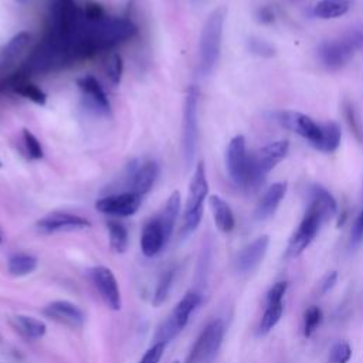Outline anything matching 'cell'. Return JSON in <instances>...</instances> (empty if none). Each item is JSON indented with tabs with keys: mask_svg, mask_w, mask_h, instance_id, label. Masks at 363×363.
<instances>
[{
	"mask_svg": "<svg viewBox=\"0 0 363 363\" xmlns=\"http://www.w3.org/2000/svg\"><path fill=\"white\" fill-rule=\"evenodd\" d=\"M77 85L85 99L86 106L94 111L98 115H108L111 111V102L96 81L92 75H84L77 79Z\"/></svg>",
	"mask_w": 363,
	"mask_h": 363,
	"instance_id": "obj_19",
	"label": "cell"
},
{
	"mask_svg": "<svg viewBox=\"0 0 363 363\" xmlns=\"http://www.w3.org/2000/svg\"><path fill=\"white\" fill-rule=\"evenodd\" d=\"M167 242L169 240L166 238L157 217L149 220L143 225V230L140 234V250L145 257L152 258L157 255L163 250V247H166Z\"/></svg>",
	"mask_w": 363,
	"mask_h": 363,
	"instance_id": "obj_20",
	"label": "cell"
},
{
	"mask_svg": "<svg viewBox=\"0 0 363 363\" xmlns=\"http://www.w3.org/2000/svg\"><path fill=\"white\" fill-rule=\"evenodd\" d=\"M179 211H180V193L177 190H174L169 196V199H167L162 213L157 216V218H159V221L162 224V228H163L164 235H166L167 240H170V237L173 234Z\"/></svg>",
	"mask_w": 363,
	"mask_h": 363,
	"instance_id": "obj_26",
	"label": "cell"
},
{
	"mask_svg": "<svg viewBox=\"0 0 363 363\" xmlns=\"http://www.w3.org/2000/svg\"><path fill=\"white\" fill-rule=\"evenodd\" d=\"M258 20L261 23H271L274 20V13L268 7H262L258 11Z\"/></svg>",
	"mask_w": 363,
	"mask_h": 363,
	"instance_id": "obj_40",
	"label": "cell"
},
{
	"mask_svg": "<svg viewBox=\"0 0 363 363\" xmlns=\"http://www.w3.org/2000/svg\"><path fill=\"white\" fill-rule=\"evenodd\" d=\"M286 289H288V282L278 281L267 292L265 309L257 329V333L259 336L269 333L281 320V316L284 313V298H285Z\"/></svg>",
	"mask_w": 363,
	"mask_h": 363,
	"instance_id": "obj_13",
	"label": "cell"
},
{
	"mask_svg": "<svg viewBox=\"0 0 363 363\" xmlns=\"http://www.w3.org/2000/svg\"><path fill=\"white\" fill-rule=\"evenodd\" d=\"M173 363H180V362H177V360H176V362H173Z\"/></svg>",
	"mask_w": 363,
	"mask_h": 363,
	"instance_id": "obj_42",
	"label": "cell"
},
{
	"mask_svg": "<svg viewBox=\"0 0 363 363\" xmlns=\"http://www.w3.org/2000/svg\"><path fill=\"white\" fill-rule=\"evenodd\" d=\"M269 245L268 235H259L245 247H242L235 258H234V268L238 274H248L254 271L264 259L267 250Z\"/></svg>",
	"mask_w": 363,
	"mask_h": 363,
	"instance_id": "obj_17",
	"label": "cell"
},
{
	"mask_svg": "<svg viewBox=\"0 0 363 363\" xmlns=\"http://www.w3.org/2000/svg\"><path fill=\"white\" fill-rule=\"evenodd\" d=\"M336 279H337L336 271L328 272V274L323 277V279L320 281V294H326L328 291H330V289L335 286Z\"/></svg>",
	"mask_w": 363,
	"mask_h": 363,
	"instance_id": "obj_39",
	"label": "cell"
},
{
	"mask_svg": "<svg viewBox=\"0 0 363 363\" xmlns=\"http://www.w3.org/2000/svg\"><path fill=\"white\" fill-rule=\"evenodd\" d=\"M225 326L221 319L210 320L200 332L197 339L194 340L187 357L186 363H206L211 360L224 339Z\"/></svg>",
	"mask_w": 363,
	"mask_h": 363,
	"instance_id": "obj_9",
	"label": "cell"
},
{
	"mask_svg": "<svg viewBox=\"0 0 363 363\" xmlns=\"http://www.w3.org/2000/svg\"><path fill=\"white\" fill-rule=\"evenodd\" d=\"M106 78L112 85H119L123 74V61L118 52H112L105 64Z\"/></svg>",
	"mask_w": 363,
	"mask_h": 363,
	"instance_id": "obj_32",
	"label": "cell"
},
{
	"mask_svg": "<svg viewBox=\"0 0 363 363\" xmlns=\"http://www.w3.org/2000/svg\"><path fill=\"white\" fill-rule=\"evenodd\" d=\"M0 242H1V234H0Z\"/></svg>",
	"mask_w": 363,
	"mask_h": 363,
	"instance_id": "obj_41",
	"label": "cell"
},
{
	"mask_svg": "<svg viewBox=\"0 0 363 363\" xmlns=\"http://www.w3.org/2000/svg\"><path fill=\"white\" fill-rule=\"evenodd\" d=\"M225 164L228 176L234 184L241 189H247L250 174V155L247 152L245 138L242 135H237L230 140L225 152Z\"/></svg>",
	"mask_w": 363,
	"mask_h": 363,
	"instance_id": "obj_11",
	"label": "cell"
},
{
	"mask_svg": "<svg viewBox=\"0 0 363 363\" xmlns=\"http://www.w3.org/2000/svg\"><path fill=\"white\" fill-rule=\"evenodd\" d=\"M4 89H11L14 94H17L23 98H27L37 105H45V102H47L45 92L41 88H38L35 84H33L30 79H26V78L9 79L4 85Z\"/></svg>",
	"mask_w": 363,
	"mask_h": 363,
	"instance_id": "obj_25",
	"label": "cell"
},
{
	"mask_svg": "<svg viewBox=\"0 0 363 363\" xmlns=\"http://www.w3.org/2000/svg\"><path fill=\"white\" fill-rule=\"evenodd\" d=\"M289 143L285 139L269 142L250 155V174L247 189H257L265 176L288 155Z\"/></svg>",
	"mask_w": 363,
	"mask_h": 363,
	"instance_id": "obj_7",
	"label": "cell"
},
{
	"mask_svg": "<svg viewBox=\"0 0 363 363\" xmlns=\"http://www.w3.org/2000/svg\"><path fill=\"white\" fill-rule=\"evenodd\" d=\"M352 0H319L313 6V16L322 20L342 17L349 11Z\"/></svg>",
	"mask_w": 363,
	"mask_h": 363,
	"instance_id": "obj_27",
	"label": "cell"
},
{
	"mask_svg": "<svg viewBox=\"0 0 363 363\" xmlns=\"http://www.w3.org/2000/svg\"><path fill=\"white\" fill-rule=\"evenodd\" d=\"M174 272L176 269L173 267L164 269L157 281V285L155 288V294H153V298H152V305L153 306H160L162 303L166 302L169 294H170V289L173 286V281H174Z\"/></svg>",
	"mask_w": 363,
	"mask_h": 363,
	"instance_id": "obj_30",
	"label": "cell"
},
{
	"mask_svg": "<svg viewBox=\"0 0 363 363\" xmlns=\"http://www.w3.org/2000/svg\"><path fill=\"white\" fill-rule=\"evenodd\" d=\"M159 176V166L156 162L153 160H149V162H145L143 164L138 166L130 177H129V190L128 191H133L136 194H146L155 184L156 179Z\"/></svg>",
	"mask_w": 363,
	"mask_h": 363,
	"instance_id": "obj_22",
	"label": "cell"
},
{
	"mask_svg": "<svg viewBox=\"0 0 363 363\" xmlns=\"http://www.w3.org/2000/svg\"><path fill=\"white\" fill-rule=\"evenodd\" d=\"M88 274L91 282L94 284L105 305L112 311H119L122 308V296L119 284L112 269L104 265H96L92 267Z\"/></svg>",
	"mask_w": 363,
	"mask_h": 363,
	"instance_id": "obj_12",
	"label": "cell"
},
{
	"mask_svg": "<svg viewBox=\"0 0 363 363\" xmlns=\"http://www.w3.org/2000/svg\"><path fill=\"white\" fill-rule=\"evenodd\" d=\"M0 167H1V160H0Z\"/></svg>",
	"mask_w": 363,
	"mask_h": 363,
	"instance_id": "obj_43",
	"label": "cell"
},
{
	"mask_svg": "<svg viewBox=\"0 0 363 363\" xmlns=\"http://www.w3.org/2000/svg\"><path fill=\"white\" fill-rule=\"evenodd\" d=\"M336 213L337 203L335 197L325 187L313 186L306 211L288 241L285 258L291 259L299 257L315 240L322 224L335 217Z\"/></svg>",
	"mask_w": 363,
	"mask_h": 363,
	"instance_id": "obj_1",
	"label": "cell"
},
{
	"mask_svg": "<svg viewBox=\"0 0 363 363\" xmlns=\"http://www.w3.org/2000/svg\"><path fill=\"white\" fill-rule=\"evenodd\" d=\"M225 10L218 7L207 17L199 41V71L201 75H208L220 57L223 27H224Z\"/></svg>",
	"mask_w": 363,
	"mask_h": 363,
	"instance_id": "obj_3",
	"label": "cell"
},
{
	"mask_svg": "<svg viewBox=\"0 0 363 363\" xmlns=\"http://www.w3.org/2000/svg\"><path fill=\"white\" fill-rule=\"evenodd\" d=\"M21 136H23V142L28 156L31 159H41L44 156V150L40 140L35 138V135L31 133L28 129H23Z\"/></svg>",
	"mask_w": 363,
	"mask_h": 363,
	"instance_id": "obj_34",
	"label": "cell"
},
{
	"mask_svg": "<svg viewBox=\"0 0 363 363\" xmlns=\"http://www.w3.org/2000/svg\"><path fill=\"white\" fill-rule=\"evenodd\" d=\"M250 50L254 54H258L262 57H271L274 54V48L268 43H265L264 40H259V38L250 40Z\"/></svg>",
	"mask_w": 363,
	"mask_h": 363,
	"instance_id": "obj_37",
	"label": "cell"
},
{
	"mask_svg": "<svg viewBox=\"0 0 363 363\" xmlns=\"http://www.w3.org/2000/svg\"><path fill=\"white\" fill-rule=\"evenodd\" d=\"M13 328L28 340H38L47 333V325L30 315H16L11 319Z\"/></svg>",
	"mask_w": 363,
	"mask_h": 363,
	"instance_id": "obj_24",
	"label": "cell"
},
{
	"mask_svg": "<svg viewBox=\"0 0 363 363\" xmlns=\"http://www.w3.org/2000/svg\"><path fill=\"white\" fill-rule=\"evenodd\" d=\"M28 43L30 34L27 31H20L0 48V91H3L4 82L14 72L16 61L23 54Z\"/></svg>",
	"mask_w": 363,
	"mask_h": 363,
	"instance_id": "obj_16",
	"label": "cell"
},
{
	"mask_svg": "<svg viewBox=\"0 0 363 363\" xmlns=\"http://www.w3.org/2000/svg\"><path fill=\"white\" fill-rule=\"evenodd\" d=\"M43 313L61 323L65 326H69L72 329H78L82 328L85 323V315L82 312V309L65 299H58V301H52L50 303H47L43 309Z\"/></svg>",
	"mask_w": 363,
	"mask_h": 363,
	"instance_id": "obj_18",
	"label": "cell"
},
{
	"mask_svg": "<svg viewBox=\"0 0 363 363\" xmlns=\"http://www.w3.org/2000/svg\"><path fill=\"white\" fill-rule=\"evenodd\" d=\"M197 108H199V92L194 86H190L186 92L184 106H183V123H182V146L184 163L190 166L196 156L197 147Z\"/></svg>",
	"mask_w": 363,
	"mask_h": 363,
	"instance_id": "obj_10",
	"label": "cell"
},
{
	"mask_svg": "<svg viewBox=\"0 0 363 363\" xmlns=\"http://www.w3.org/2000/svg\"><path fill=\"white\" fill-rule=\"evenodd\" d=\"M362 45L363 33L359 30H350L340 38L323 41L318 48V57L326 68L339 69L350 61L356 50Z\"/></svg>",
	"mask_w": 363,
	"mask_h": 363,
	"instance_id": "obj_6",
	"label": "cell"
},
{
	"mask_svg": "<svg viewBox=\"0 0 363 363\" xmlns=\"http://www.w3.org/2000/svg\"><path fill=\"white\" fill-rule=\"evenodd\" d=\"M352 357V347L347 342H336L328 354V363H347Z\"/></svg>",
	"mask_w": 363,
	"mask_h": 363,
	"instance_id": "obj_33",
	"label": "cell"
},
{
	"mask_svg": "<svg viewBox=\"0 0 363 363\" xmlns=\"http://www.w3.org/2000/svg\"><path fill=\"white\" fill-rule=\"evenodd\" d=\"M207 194H208V183L206 177V167L203 162H199L194 169L193 177L190 180L189 196H187L186 208L183 214V223H182L183 237L190 235L199 227L203 217V207H204V200Z\"/></svg>",
	"mask_w": 363,
	"mask_h": 363,
	"instance_id": "obj_5",
	"label": "cell"
},
{
	"mask_svg": "<svg viewBox=\"0 0 363 363\" xmlns=\"http://www.w3.org/2000/svg\"><path fill=\"white\" fill-rule=\"evenodd\" d=\"M277 121L323 153H332L340 145L342 133L339 125L335 122L319 123L311 116L295 111L278 112Z\"/></svg>",
	"mask_w": 363,
	"mask_h": 363,
	"instance_id": "obj_2",
	"label": "cell"
},
{
	"mask_svg": "<svg viewBox=\"0 0 363 363\" xmlns=\"http://www.w3.org/2000/svg\"><path fill=\"white\" fill-rule=\"evenodd\" d=\"M323 319V312L319 306L311 305L305 313H303V325H302V332L305 337H309L313 335V332L319 328Z\"/></svg>",
	"mask_w": 363,
	"mask_h": 363,
	"instance_id": "obj_31",
	"label": "cell"
},
{
	"mask_svg": "<svg viewBox=\"0 0 363 363\" xmlns=\"http://www.w3.org/2000/svg\"><path fill=\"white\" fill-rule=\"evenodd\" d=\"M38 261L34 255L26 252L13 254L7 262V271L13 277H26L35 271Z\"/></svg>",
	"mask_w": 363,
	"mask_h": 363,
	"instance_id": "obj_28",
	"label": "cell"
},
{
	"mask_svg": "<svg viewBox=\"0 0 363 363\" xmlns=\"http://www.w3.org/2000/svg\"><path fill=\"white\" fill-rule=\"evenodd\" d=\"M363 241V207L357 213L349 235V244L350 247H357Z\"/></svg>",
	"mask_w": 363,
	"mask_h": 363,
	"instance_id": "obj_35",
	"label": "cell"
},
{
	"mask_svg": "<svg viewBox=\"0 0 363 363\" xmlns=\"http://www.w3.org/2000/svg\"><path fill=\"white\" fill-rule=\"evenodd\" d=\"M142 204V196L133 191H123L101 197L95 203V208L106 216L129 217L133 216Z\"/></svg>",
	"mask_w": 363,
	"mask_h": 363,
	"instance_id": "obj_14",
	"label": "cell"
},
{
	"mask_svg": "<svg viewBox=\"0 0 363 363\" xmlns=\"http://www.w3.org/2000/svg\"><path fill=\"white\" fill-rule=\"evenodd\" d=\"M201 303V295L196 291H189L177 305L170 311L167 318L159 325L153 340L167 345L172 342L187 325L191 313Z\"/></svg>",
	"mask_w": 363,
	"mask_h": 363,
	"instance_id": "obj_8",
	"label": "cell"
},
{
	"mask_svg": "<svg viewBox=\"0 0 363 363\" xmlns=\"http://www.w3.org/2000/svg\"><path fill=\"white\" fill-rule=\"evenodd\" d=\"M286 193V183L285 182H277L272 183L262 194L259 201L255 206L254 210V218L258 221L269 218L278 208L279 203L285 197Z\"/></svg>",
	"mask_w": 363,
	"mask_h": 363,
	"instance_id": "obj_21",
	"label": "cell"
},
{
	"mask_svg": "<svg viewBox=\"0 0 363 363\" xmlns=\"http://www.w3.org/2000/svg\"><path fill=\"white\" fill-rule=\"evenodd\" d=\"M208 204H210V208H211V213H213L216 227L221 233L233 231V228L235 225V218H234L233 210L228 206V203L225 200H223L220 196L213 194L208 199Z\"/></svg>",
	"mask_w": 363,
	"mask_h": 363,
	"instance_id": "obj_23",
	"label": "cell"
},
{
	"mask_svg": "<svg viewBox=\"0 0 363 363\" xmlns=\"http://www.w3.org/2000/svg\"><path fill=\"white\" fill-rule=\"evenodd\" d=\"M345 115H346V118H347V122H349L350 128H352L353 132L356 133V136L360 138V133H362V130H360V122H359V119H357V116H356V112H354V109H353L352 105L346 104V106H345Z\"/></svg>",
	"mask_w": 363,
	"mask_h": 363,
	"instance_id": "obj_38",
	"label": "cell"
},
{
	"mask_svg": "<svg viewBox=\"0 0 363 363\" xmlns=\"http://www.w3.org/2000/svg\"><path fill=\"white\" fill-rule=\"evenodd\" d=\"M166 349V345L164 343H159V342H155L146 352L145 354L142 356V359L138 362V363H159L162 356H163V352Z\"/></svg>",
	"mask_w": 363,
	"mask_h": 363,
	"instance_id": "obj_36",
	"label": "cell"
},
{
	"mask_svg": "<svg viewBox=\"0 0 363 363\" xmlns=\"http://www.w3.org/2000/svg\"><path fill=\"white\" fill-rule=\"evenodd\" d=\"M78 21L79 10L75 0H50L45 35L68 45L71 50V41L77 31Z\"/></svg>",
	"mask_w": 363,
	"mask_h": 363,
	"instance_id": "obj_4",
	"label": "cell"
},
{
	"mask_svg": "<svg viewBox=\"0 0 363 363\" xmlns=\"http://www.w3.org/2000/svg\"><path fill=\"white\" fill-rule=\"evenodd\" d=\"M108 234H109V247L116 254H123L128 250L129 235L126 227L115 220L108 221Z\"/></svg>",
	"mask_w": 363,
	"mask_h": 363,
	"instance_id": "obj_29",
	"label": "cell"
},
{
	"mask_svg": "<svg viewBox=\"0 0 363 363\" xmlns=\"http://www.w3.org/2000/svg\"><path fill=\"white\" fill-rule=\"evenodd\" d=\"M88 227H91L89 220L67 211H52L35 223V228L41 234L74 231V230H82Z\"/></svg>",
	"mask_w": 363,
	"mask_h": 363,
	"instance_id": "obj_15",
	"label": "cell"
}]
</instances>
